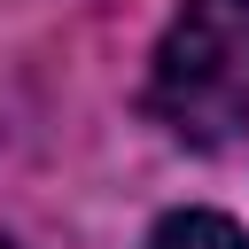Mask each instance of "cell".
Listing matches in <instances>:
<instances>
[{"instance_id":"3957f363","label":"cell","mask_w":249,"mask_h":249,"mask_svg":"<svg viewBox=\"0 0 249 249\" xmlns=\"http://www.w3.org/2000/svg\"><path fill=\"white\" fill-rule=\"evenodd\" d=\"M0 249H23V241H8V233H0Z\"/></svg>"},{"instance_id":"7a4b0ae2","label":"cell","mask_w":249,"mask_h":249,"mask_svg":"<svg viewBox=\"0 0 249 249\" xmlns=\"http://www.w3.org/2000/svg\"><path fill=\"white\" fill-rule=\"evenodd\" d=\"M148 249H249V233L233 218H218V210H171L148 233Z\"/></svg>"},{"instance_id":"6da1fadb","label":"cell","mask_w":249,"mask_h":249,"mask_svg":"<svg viewBox=\"0 0 249 249\" xmlns=\"http://www.w3.org/2000/svg\"><path fill=\"white\" fill-rule=\"evenodd\" d=\"M148 101L187 148H226L249 124V0H187L156 47Z\"/></svg>"}]
</instances>
